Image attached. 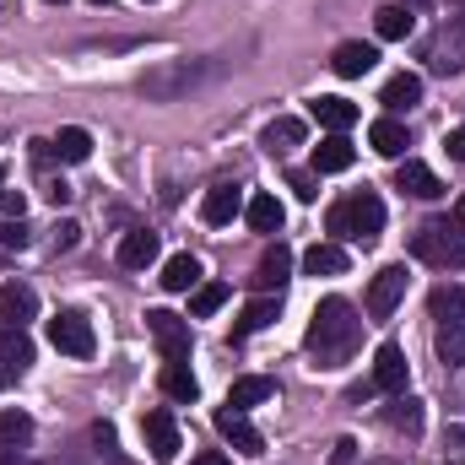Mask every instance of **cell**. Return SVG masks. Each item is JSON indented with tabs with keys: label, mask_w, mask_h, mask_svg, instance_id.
I'll use <instances>...</instances> for the list:
<instances>
[{
	"label": "cell",
	"mask_w": 465,
	"mask_h": 465,
	"mask_svg": "<svg viewBox=\"0 0 465 465\" xmlns=\"http://www.w3.org/2000/svg\"><path fill=\"white\" fill-rule=\"evenodd\" d=\"M357 341H362V314L351 309L347 298H320V309L309 320V336H303L314 368H347Z\"/></svg>",
	"instance_id": "6da1fadb"
},
{
	"label": "cell",
	"mask_w": 465,
	"mask_h": 465,
	"mask_svg": "<svg viewBox=\"0 0 465 465\" xmlns=\"http://www.w3.org/2000/svg\"><path fill=\"white\" fill-rule=\"evenodd\" d=\"M325 228L336 232V243H362V249H368V243L384 232V201H379L373 190H357V195H347V201L331 206Z\"/></svg>",
	"instance_id": "7a4b0ae2"
},
{
	"label": "cell",
	"mask_w": 465,
	"mask_h": 465,
	"mask_svg": "<svg viewBox=\"0 0 465 465\" xmlns=\"http://www.w3.org/2000/svg\"><path fill=\"white\" fill-rule=\"evenodd\" d=\"M411 254L422 265H433V271H460L465 265V232L455 223H444V217H433V223H422V228L411 232Z\"/></svg>",
	"instance_id": "3957f363"
},
{
	"label": "cell",
	"mask_w": 465,
	"mask_h": 465,
	"mask_svg": "<svg viewBox=\"0 0 465 465\" xmlns=\"http://www.w3.org/2000/svg\"><path fill=\"white\" fill-rule=\"evenodd\" d=\"M195 82H206V65H195V60H163V65H152V71L141 76V93L157 98V104H173V98H184Z\"/></svg>",
	"instance_id": "277c9868"
},
{
	"label": "cell",
	"mask_w": 465,
	"mask_h": 465,
	"mask_svg": "<svg viewBox=\"0 0 465 465\" xmlns=\"http://www.w3.org/2000/svg\"><path fill=\"white\" fill-rule=\"evenodd\" d=\"M422 60H428V71H439V76H460V71H465V22H460V16L439 22V33L428 38Z\"/></svg>",
	"instance_id": "5b68a950"
},
{
	"label": "cell",
	"mask_w": 465,
	"mask_h": 465,
	"mask_svg": "<svg viewBox=\"0 0 465 465\" xmlns=\"http://www.w3.org/2000/svg\"><path fill=\"white\" fill-rule=\"evenodd\" d=\"M146 331L163 351V362H190V320L173 314V309H152L146 314Z\"/></svg>",
	"instance_id": "8992f818"
},
{
	"label": "cell",
	"mask_w": 465,
	"mask_h": 465,
	"mask_svg": "<svg viewBox=\"0 0 465 465\" xmlns=\"http://www.w3.org/2000/svg\"><path fill=\"white\" fill-rule=\"evenodd\" d=\"M49 347L65 351V357H93V347H98L93 320H87V314H76V309H60V314L49 320Z\"/></svg>",
	"instance_id": "52a82bcc"
},
{
	"label": "cell",
	"mask_w": 465,
	"mask_h": 465,
	"mask_svg": "<svg viewBox=\"0 0 465 465\" xmlns=\"http://www.w3.org/2000/svg\"><path fill=\"white\" fill-rule=\"evenodd\" d=\"M406 265H384V271H373V282H368V298H362V309H368V320H390L395 309H401V298H406Z\"/></svg>",
	"instance_id": "ba28073f"
},
{
	"label": "cell",
	"mask_w": 465,
	"mask_h": 465,
	"mask_svg": "<svg viewBox=\"0 0 465 465\" xmlns=\"http://www.w3.org/2000/svg\"><path fill=\"white\" fill-rule=\"evenodd\" d=\"M141 433H146V450H152L157 465H168L173 455H179V422H173L168 406H152V411L141 417Z\"/></svg>",
	"instance_id": "9c48e42d"
},
{
	"label": "cell",
	"mask_w": 465,
	"mask_h": 465,
	"mask_svg": "<svg viewBox=\"0 0 465 465\" xmlns=\"http://www.w3.org/2000/svg\"><path fill=\"white\" fill-rule=\"evenodd\" d=\"M287 276H292V249L276 238V243L260 254V265H254L249 287H254V292H282V287H287Z\"/></svg>",
	"instance_id": "30bf717a"
},
{
	"label": "cell",
	"mask_w": 465,
	"mask_h": 465,
	"mask_svg": "<svg viewBox=\"0 0 465 465\" xmlns=\"http://www.w3.org/2000/svg\"><path fill=\"white\" fill-rule=\"evenodd\" d=\"M368 390H379V395H401V390H406V351L395 347V341H384V347L373 351V379H368Z\"/></svg>",
	"instance_id": "8fae6325"
},
{
	"label": "cell",
	"mask_w": 465,
	"mask_h": 465,
	"mask_svg": "<svg viewBox=\"0 0 465 465\" xmlns=\"http://www.w3.org/2000/svg\"><path fill=\"white\" fill-rule=\"evenodd\" d=\"M217 433L228 439L238 455H265V439H260V428L249 422V411H232V406H223V411H217Z\"/></svg>",
	"instance_id": "7c38bea8"
},
{
	"label": "cell",
	"mask_w": 465,
	"mask_h": 465,
	"mask_svg": "<svg viewBox=\"0 0 465 465\" xmlns=\"http://www.w3.org/2000/svg\"><path fill=\"white\" fill-rule=\"evenodd\" d=\"M379 65V49L373 44H362V38H347V44H336V54H331V71L341 76V82H357V76H368Z\"/></svg>",
	"instance_id": "4fadbf2b"
},
{
	"label": "cell",
	"mask_w": 465,
	"mask_h": 465,
	"mask_svg": "<svg viewBox=\"0 0 465 465\" xmlns=\"http://www.w3.org/2000/svg\"><path fill=\"white\" fill-rule=\"evenodd\" d=\"M395 190H406L411 201H439V195H444L439 173H433L428 163H417V157H406V163L395 168Z\"/></svg>",
	"instance_id": "5bb4252c"
},
{
	"label": "cell",
	"mask_w": 465,
	"mask_h": 465,
	"mask_svg": "<svg viewBox=\"0 0 465 465\" xmlns=\"http://www.w3.org/2000/svg\"><path fill=\"white\" fill-rule=\"evenodd\" d=\"M27 320H38V292L27 282H5L0 287V325H22L27 331Z\"/></svg>",
	"instance_id": "9a60e30c"
},
{
	"label": "cell",
	"mask_w": 465,
	"mask_h": 465,
	"mask_svg": "<svg viewBox=\"0 0 465 465\" xmlns=\"http://www.w3.org/2000/svg\"><path fill=\"white\" fill-rule=\"evenodd\" d=\"M276 314H282V292H260V298H249V303H243V314L232 320V341H243V336L265 331Z\"/></svg>",
	"instance_id": "2e32d148"
},
{
	"label": "cell",
	"mask_w": 465,
	"mask_h": 465,
	"mask_svg": "<svg viewBox=\"0 0 465 465\" xmlns=\"http://www.w3.org/2000/svg\"><path fill=\"white\" fill-rule=\"evenodd\" d=\"M238 212H243V190H238V184H212V190H206V201H201V217H206L212 228L232 223Z\"/></svg>",
	"instance_id": "e0dca14e"
},
{
	"label": "cell",
	"mask_w": 465,
	"mask_h": 465,
	"mask_svg": "<svg viewBox=\"0 0 465 465\" xmlns=\"http://www.w3.org/2000/svg\"><path fill=\"white\" fill-rule=\"evenodd\" d=\"M379 104H384L390 114H406L411 104H422V76H417V71L390 76V82H384V93H379Z\"/></svg>",
	"instance_id": "ac0fdd59"
},
{
	"label": "cell",
	"mask_w": 465,
	"mask_h": 465,
	"mask_svg": "<svg viewBox=\"0 0 465 465\" xmlns=\"http://www.w3.org/2000/svg\"><path fill=\"white\" fill-rule=\"evenodd\" d=\"M0 368L5 373H27L33 368V341L22 325H0Z\"/></svg>",
	"instance_id": "d6986e66"
},
{
	"label": "cell",
	"mask_w": 465,
	"mask_h": 465,
	"mask_svg": "<svg viewBox=\"0 0 465 465\" xmlns=\"http://www.w3.org/2000/svg\"><path fill=\"white\" fill-rule=\"evenodd\" d=\"M309 114L320 119L331 135H347L351 124H357V114H362V109H357L351 98H314V104H309Z\"/></svg>",
	"instance_id": "ffe728a7"
},
{
	"label": "cell",
	"mask_w": 465,
	"mask_h": 465,
	"mask_svg": "<svg viewBox=\"0 0 465 465\" xmlns=\"http://www.w3.org/2000/svg\"><path fill=\"white\" fill-rule=\"evenodd\" d=\"M351 163H357V146H351L347 135H325L314 146V173H347Z\"/></svg>",
	"instance_id": "44dd1931"
},
{
	"label": "cell",
	"mask_w": 465,
	"mask_h": 465,
	"mask_svg": "<svg viewBox=\"0 0 465 465\" xmlns=\"http://www.w3.org/2000/svg\"><path fill=\"white\" fill-rule=\"evenodd\" d=\"M303 135H309V124H303V119L282 114V119H271V124H265L260 146H265V152L276 157V152H292V146H303Z\"/></svg>",
	"instance_id": "7402d4cb"
},
{
	"label": "cell",
	"mask_w": 465,
	"mask_h": 465,
	"mask_svg": "<svg viewBox=\"0 0 465 465\" xmlns=\"http://www.w3.org/2000/svg\"><path fill=\"white\" fill-rule=\"evenodd\" d=\"M368 146H373L379 157H401L411 141H406V124H401V119L384 114V119H373V124H368Z\"/></svg>",
	"instance_id": "603a6c76"
},
{
	"label": "cell",
	"mask_w": 465,
	"mask_h": 465,
	"mask_svg": "<svg viewBox=\"0 0 465 465\" xmlns=\"http://www.w3.org/2000/svg\"><path fill=\"white\" fill-rule=\"evenodd\" d=\"M152 260H157V232L135 228V232L119 238V265H124V271H146Z\"/></svg>",
	"instance_id": "cb8c5ba5"
},
{
	"label": "cell",
	"mask_w": 465,
	"mask_h": 465,
	"mask_svg": "<svg viewBox=\"0 0 465 465\" xmlns=\"http://www.w3.org/2000/svg\"><path fill=\"white\" fill-rule=\"evenodd\" d=\"M265 401H276V379H265V373H249V379H238L228 390L232 411H249V406H265Z\"/></svg>",
	"instance_id": "d4e9b609"
},
{
	"label": "cell",
	"mask_w": 465,
	"mask_h": 465,
	"mask_svg": "<svg viewBox=\"0 0 465 465\" xmlns=\"http://www.w3.org/2000/svg\"><path fill=\"white\" fill-rule=\"evenodd\" d=\"M243 217H249V228L265 232V238H271V232H282V223H287V212H282V201H276V195H249V201H243Z\"/></svg>",
	"instance_id": "484cf974"
},
{
	"label": "cell",
	"mask_w": 465,
	"mask_h": 465,
	"mask_svg": "<svg viewBox=\"0 0 465 465\" xmlns=\"http://www.w3.org/2000/svg\"><path fill=\"white\" fill-rule=\"evenodd\" d=\"M411 27H417V16H411L406 5H395V0L373 11V33H379L384 44H401V38H411Z\"/></svg>",
	"instance_id": "4316f807"
},
{
	"label": "cell",
	"mask_w": 465,
	"mask_h": 465,
	"mask_svg": "<svg viewBox=\"0 0 465 465\" xmlns=\"http://www.w3.org/2000/svg\"><path fill=\"white\" fill-rule=\"evenodd\" d=\"M157 384H163V395H168V401H179V406H190V401L201 395V384H195V373H190V362H163V373H157Z\"/></svg>",
	"instance_id": "83f0119b"
},
{
	"label": "cell",
	"mask_w": 465,
	"mask_h": 465,
	"mask_svg": "<svg viewBox=\"0 0 465 465\" xmlns=\"http://www.w3.org/2000/svg\"><path fill=\"white\" fill-rule=\"evenodd\" d=\"M384 422H390L395 433L417 439V433H422V401H411L406 390H401V395H390V406H384Z\"/></svg>",
	"instance_id": "f1b7e54d"
},
{
	"label": "cell",
	"mask_w": 465,
	"mask_h": 465,
	"mask_svg": "<svg viewBox=\"0 0 465 465\" xmlns=\"http://www.w3.org/2000/svg\"><path fill=\"white\" fill-rule=\"evenodd\" d=\"M201 276H206V271H201V260H195V254H173V260L163 265V276H157V282H163L168 292H190V287H201Z\"/></svg>",
	"instance_id": "f546056e"
},
{
	"label": "cell",
	"mask_w": 465,
	"mask_h": 465,
	"mask_svg": "<svg viewBox=\"0 0 465 465\" xmlns=\"http://www.w3.org/2000/svg\"><path fill=\"white\" fill-rule=\"evenodd\" d=\"M49 152H54L60 163H87V157H93V135H87L82 124H65V130L49 141Z\"/></svg>",
	"instance_id": "4dcf8cb0"
},
{
	"label": "cell",
	"mask_w": 465,
	"mask_h": 465,
	"mask_svg": "<svg viewBox=\"0 0 465 465\" xmlns=\"http://www.w3.org/2000/svg\"><path fill=\"white\" fill-rule=\"evenodd\" d=\"M433 347H439V357H444L450 368H465V314H460V320H439Z\"/></svg>",
	"instance_id": "1f68e13d"
},
{
	"label": "cell",
	"mask_w": 465,
	"mask_h": 465,
	"mask_svg": "<svg viewBox=\"0 0 465 465\" xmlns=\"http://www.w3.org/2000/svg\"><path fill=\"white\" fill-rule=\"evenodd\" d=\"M303 271H309V276H341V271H347V249H341V243H314V249L303 254Z\"/></svg>",
	"instance_id": "d6a6232c"
},
{
	"label": "cell",
	"mask_w": 465,
	"mask_h": 465,
	"mask_svg": "<svg viewBox=\"0 0 465 465\" xmlns=\"http://www.w3.org/2000/svg\"><path fill=\"white\" fill-rule=\"evenodd\" d=\"M428 309H433V320H460V314H465V287H460V282H444V287H433Z\"/></svg>",
	"instance_id": "836d02e7"
},
{
	"label": "cell",
	"mask_w": 465,
	"mask_h": 465,
	"mask_svg": "<svg viewBox=\"0 0 465 465\" xmlns=\"http://www.w3.org/2000/svg\"><path fill=\"white\" fill-rule=\"evenodd\" d=\"M33 439V417L27 411H0V450H27Z\"/></svg>",
	"instance_id": "e575fe53"
},
{
	"label": "cell",
	"mask_w": 465,
	"mask_h": 465,
	"mask_svg": "<svg viewBox=\"0 0 465 465\" xmlns=\"http://www.w3.org/2000/svg\"><path fill=\"white\" fill-rule=\"evenodd\" d=\"M228 282H201V287H195V298H190V314H195V320H206V314H217V309H223V303H228Z\"/></svg>",
	"instance_id": "d590c367"
},
{
	"label": "cell",
	"mask_w": 465,
	"mask_h": 465,
	"mask_svg": "<svg viewBox=\"0 0 465 465\" xmlns=\"http://www.w3.org/2000/svg\"><path fill=\"white\" fill-rule=\"evenodd\" d=\"M93 450L104 455L109 465H135L124 450H119V433H114V422H93Z\"/></svg>",
	"instance_id": "8d00e7d4"
},
{
	"label": "cell",
	"mask_w": 465,
	"mask_h": 465,
	"mask_svg": "<svg viewBox=\"0 0 465 465\" xmlns=\"http://www.w3.org/2000/svg\"><path fill=\"white\" fill-rule=\"evenodd\" d=\"M287 190H292L298 201H314V195H320V173H314V168H287Z\"/></svg>",
	"instance_id": "74e56055"
},
{
	"label": "cell",
	"mask_w": 465,
	"mask_h": 465,
	"mask_svg": "<svg viewBox=\"0 0 465 465\" xmlns=\"http://www.w3.org/2000/svg\"><path fill=\"white\" fill-rule=\"evenodd\" d=\"M49 243H54V254H71V249L82 243V228L65 217V223H54V238H49Z\"/></svg>",
	"instance_id": "f35d334b"
},
{
	"label": "cell",
	"mask_w": 465,
	"mask_h": 465,
	"mask_svg": "<svg viewBox=\"0 0 465 465\" xmlns=\"http://www.w3.org/2000/svg\"><path fill=\"white\" fill-rule=\"evenodd\" d=\"M0 249H27V228H22V217L0 223Z\"/></svg>",
	"instance_id": "ab89813d"
},
{
	"label": "cell",
	"mask_w": 465,
	"mask_h": 465,
	"mask_svg": "<svg viewBox=\"0 0 465 465\" xmlns=\"http://www.w3.org/2000/svg\"><path fill=\"white\" fill-rule=\"evenodd\" d=\"M444 455L455 465H465V428H450V433H444Z\"/></svg>",
	"instance_id": "60d3db41"
},
{
	"label": "cell",
	"mask_w": 465,
	"mask_h": 465,
	"mask_svg": "<svg viewBox=\"0 0 465 465\" xmlns=\"http://www.w3.org/2000/svg\"><path fill=\"white\" fill-rule=\"evenodd\" d=\"M0 212H5V217H22V212H27L22 190H0Z\"/></svg>",
	"instance_id": "b9f144b4"
},
{
	"label": "cell",
	"mask_w": 465,
	"mask_h": 465,
	"mask_svg": "<svg viewBox=\"0 0 465 465\" xmlns=\"http://www.w3.org/2000/svg\"><path fill=\"white\" fill-rule=\"evenodd\" d=\"M444 152H450L455 163H465V124H460V130H450V135H444Z\"/></svg>",
	"instance_id": "7bdbcfd3"
},
{
	"label": "cell",
	"mask_w": 465,
	"mask_h": 465,
	"mask_svg": "<svg viewBox=\"0 0 465 465\" xmlns=\"http://www.w3.org/2000/svg\"><path fill=\"white\" fill-rule=\"evenodd\" d=\"M44 195H49V201H54V206H65V201H71V195H76V190H71V184H65V179H54V184H49V190H44Z\"/></svg>",
	"instance_id": "ee69618b"
},
{
	"label": "cell",
	"mask_w": 465,
	"mask_h": 465,
	"mask_svg": "<svg viewBox=\"0 0 465 465\" xmlns=\"http://www.w3.org/2000/svg\"><path fill=\"white\" fill-rule=\"evenodd\" d=\"M351 450H357V444H351V439H341V444H336V455H331V465H351Z\"/></svg>",
	"instance_id": "f6af8a7d"
},
{
	"label": "cell",
	"mask_w": 465,
	"mask_h": 465,
	"mask_svg": "<svg viewBox=\"0 0 465 465\" xmlns=\"http://www.w3.org/2000/svg\"><path fill=\"white\" fill-rule=\"evenodd\" d=\"M195 465H228V455L223 450H206V455H195Z\"/></svg>",
	"instance_id": "bcb514c9"
},
{
	"label": "cell",
	"mask_w": 465,
	"mask_h": 465,
	"mask_svg": "<svg viewBox=\"0 0 465 465\" xmlns=\"http://www.w3.org/2000/svg\"><path fill=\"white\" fill-rule=\"evenodd\" d=\"M395 5H406V11H411V16H417V11H433V5H439V0H395Z\"/></svg>",
	"instance_id": "7dc6e473"
},
{
	"label": "cell",
	"mask_w": 465,
	"mask_h": 465,
	"mask_svg": "<svg viewBox=\"0 0 465 465\" xmlns=\"http://www.w3.org/2000/svg\"><path fill=\"white\" fill-rule=\"evenodd\" d=\"M0 465H27V460H22V450H0Z\"/></svg>",
	"instance_id": "c3c4849f"
},
{
	"label": "cell",
	"mask_w": 465,
	"mask_h": 465,
	"mask_svg": "<svg viewBox=\"0 0 465 465\" xmlns=\"http://www.w3.org/2000/svg\"><path fill=\"white\" fill-rule=\"evenodd\" d=\"M455 228L465 232V195H460V201H455Z\"/></svg>",
	"instance_id": "681fc988"
},
{
	"label": "cell",
	"mask_w": 465,
	"mask_h": 465,
	"mask_svg": "<svg viewBox=\"0 0 465 465\" xmlns=\"http://www.w3.org/2000/svg\"><path fill=\"white\" fill-rule=\"evenodd\" d=\"M5 384H11V373H5V368H0V390H5Z\"/></svg>",
	"instance_id": "f907efd6"
},
{
	"label": "cell",
	"mask_w": 465,
	"mask_h": 465,
	"mask_svg": "<svg viewBox=\"0 0 465 465\" xmlns=\"http://www.w3.org/2000/svg\"><path fill=\"white\" fill-rule=\"evenodd\" d=\"M0 190H5V168H0Z\"/></svg>",
	"instance_id": "816d5d0a"
},
{
	"label": "cell",
	"mask_w": 465,
	"mask_h": 465,
	"mask_svg": "<svg viewBox=\"0 0 465 465\" xmlns=\"http://www.w3.org/2000/svg\"><path fill=\"white\" fill-rule=\"evenodd\" d=\"M93 5H109V0H93Z\"/></svg>",
	"instance_id": "f5cc1de1"
},
{
	"label": "cell",
	"mask_w": 465,
	"mask_h": 465,
	"mask_svg": "<svg viewBox=\"0 0 465 465\" xmlns=\"http://www.w3.org/2000/svg\"><path fill=\"white\" fill-rule=\"evenodd\" d=\"M49 5H65V0H49Z\"/></svg>",
	"instance_id": "db71d44e"
},
{
	"label": "cell",
	"mask_w": 465,
	"mask_h": 465,
	"mask_svg": "<svg viewBox=\"0 0 465 465\" xmlns=\"http://www.w3.org/2000/svg\"><path fill=\"white\" fill-rule=\"evenodd\" d=\"M49 465H65V460H49Z\"/></svg>",
	"instance_id": "11a10c76"
}]
</instances>
